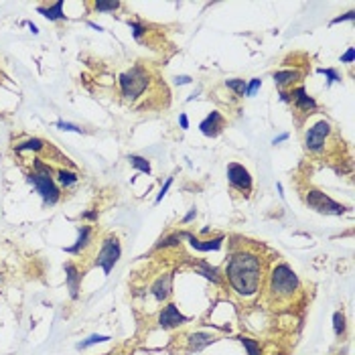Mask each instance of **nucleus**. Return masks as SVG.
<instances>
[{"label":"nucleus","instance_id":"bb28decb","mask_svg":"<svg viewBox=\"0 0 355 355\" xmlns=\"http://www.w3.org/2000/svg\"><path fill=\"white\" fill-rule=\"evenodd\" d=\"M333 329H335V335H337V337L345 335L347 323H345V315H343L341 311H337V313L333 315Z\"/></svg>","mask_w":355,"mask_h":355},{"label":"nucleus","instance_id":"58836bf2","mask_svg":"<svg viewBox=\"0 0 355 355\" xmlns=\"http://www.w3.org/2000/svg\"><path fill=\"white\" fill-rule=\"evenodd\" d=\"M82 217H84V220H89V221H96V220H98V209H94V211H85Z\"/></svg>","mask_w":355,"mask_h":355},{"label":"nucleus","instance_id":"e433bc0d","mask_svg":"<svg viewBox=\"0 0 355 355\" xmlns=\"http://www.w3.org/2000/svg\"><path fill=\"white\" fill-rule=\"evenodd\" d=\"M175 84L177 85H187V84H191V77L189 75H177L175 77Z\"/></svg>","mask_w":355,"mask_h":355},{"label":"nucleus","instance_id":"9b49d317","mask_svg":"<svg viewBox=\"0 0 355 355\" xmlns=\"http://www.w3.org/2000/svg\"><path fill=\"white\" fill-rule=\"evenodd\" d=\"M181 237L189 239L191 248L197 250V252H215V250H220L223 246V236H217V237H211V239H199L189 232H181Z\"/></svg>","mask_w":355,"mask_h":355},{"label":"nucleus","instance_id":"c85d7f7f","mask_svg":"<svg viewBox=\"0 0 355 355\" xmlns=\"http://www.w3.org/2000/svg\"><path fill=\"white\" fill-rule=\"evenodd\" d=\"M239 343L244 345V349L248 351V355H260V343L256 339L250 337H239Z\"/></svg>","mask_w":355,"mask_h":355},{"label":"nucleus","instance_id":"a19ab883","mask_svg":"<svg viewBox=\"0 0 355 355\" xmlns=\"http://www.w3.org/2000/svg\"><path fill=\"white\" fill-rule=\"evenodd\" d=\"M280 100L284 101V104H290V96H288V91H284V89H280Z\"/></svg>","mask_w":355,"mask_h":355},{"label":"nucleus","instance_id":"5701e85b","mask_svg":"<svg viewBox=\"0 0 355 355\" xmlns=\"http://www.w3.org/2000/svg\"><path fill=\"white\" fill-rule=\"evenodd\" d=\"M225 87L227 89H232L236 96H239V98H244L246 96V79H225Z\"/></svg>","mask_w":355,"mask_h":355},{"label":"nucleus","instance_id":"37998d69","mask_svg":"<svg viewBox=\"0 0 355 355\" xmlns=\"http://www.w3.org/2000/svg\"><path fill=\"white\" fill-rule=\"evenodd\" d=\"M87 25H89L91 29H96V31H104V29H101L100 25H96V22H87Z\"/></svg>","mask_w":355,"mask_h":355},{"label":"nucleus","instance_id":"6ab92c4d","mask_svg":"<svg viewBox=\"0 0 355 355\" xmlns=\"http://www.w3.org/2000/svg\"><path fill=\"white\" fill-rule=\"evenodd\" d=\"M195 270L197 274H201V276H205L207 280H211L213 284H220L221 278H220V270H217L215 266H209L207 262H197L195 264Z\"/></svg>","mask_w":355,"mask_h":355},{"label":"nucleus","instance_id":"4c0bfd02","mask_svg":"<svg viewBox=\"0 0 355 355\" xmlns=\"http://www.w3.org/2000/svg\"><path fill=\"white\" fill-rule=\"evenodd\" d=\"M179 124H181L183 130L189 128V118H187V114H179Z\"/></svg>","mask_w":355,"mask_h":355},{"label":"nucleus","instance_id":"7c9ffc66","mask_svg":"<svg viewBox=\"0 0 355 355\" xmlns=\"http://www.w3.org/2000/svg\"><path fill=\"white\" fill-rule=\"evenodd\" d=\"M55 126H57L59 130H63V132H77V134H82V132H84L82 126L71 124V122H65V120H57V122H55Z\"/></svg>","mask_w":355,"mask_h":355},{"label":"nucleus","instance_id":"c756f323","mask_svg":"<svg viewBox=\"0 0 355 355\" xmlns=\"http://www.w3.org/2000/svg\"><path fill=\"white\" fill-rule=\"evenodd\" d=\"M128 27L132 31V37L136 41H140L144 35H146V25H142V22H136V20H128Z\"/></svg>","mask_w":355,"mask_h":355},{"label":"nucleus","instance_id":"f03ea898","mask_svg":"<svg viewBox=\"0 0 355 355\" xmlns=\"http://www.w3.org/2000/svg\"><path fill=\"white\" fill-rule=\"evenodd\" d=\"M299 290H301V280L288 264L280 262L270 270L266 294L272 303H288L294 299Z\"/></svg>","mask_w":355,"mask_h":355},{"label":"nucleus","instance_id":"c03bdc74","mask_svg":"<svg viewBox=\"0 0 355 355\" xmlns=\"http://www.w3.org/2000/svg\"><path fill=\"white\" fill-rule=\"evenodd\" d=\"M0 120H2V116H0Z\"/></svg>","mask_w":355,"mask_h":355},{"label":"nucleus","instance_id":"f3484780","mask_svg":"<svg viewBox=\"0 0 355 355\" xmlns=\"http://www.w3.org/2000/svg\"><path fill=\"white\" fill-rule=\"evenodd\" d=\"M91 227L89 225H79L77 227V239H75V244L73 246H69V248H65V252L67 254H79L84 248H87L89 246V242H91Z\"/></svg>","mask_w":355,"mask_h":355},{"label":"nucleus","instance_id":"a878e982","mask_svg":"<svg viewBox=\"0 0 355 355\" xmlns=\"http://www.w3.org/2000/svg\"><path fill=\"white\" fill-rule=\"evenodd\" d=\"M317 71H319L321 75H325V79H327V87H331L335 82H341V75H339L337 69H331V67H319Z\"/></svg>","mask_w":355,"mask_h":355},{"label":"nucleus","instance_id":"aec40b11","mask_svg":"<svg viewBox=\"0 0 355 355\" xmlns=\"http://www.w3.org/2000/svg\"><path fill=\"white\" fill-rule=\"evenodd\" d=\"M45 148V140L41 138H27L17 144V152L22 154V152H39Z\"/></svg>","mask_w":355,"mask_h":355},{"label":"nucleus","instance_id":"1a4fd4ad","mask_svg":"<svg viewBox=\"0 0 355 355\" xmlns=\"http://www.w3.org/2000/svg\"><path fill=\"white\" fill-rule=\"evenodd\" d=\"M187 321H189V317L183 315L179 311V306L173 304V303H169L167 306H163V311L158 313V325L163 329H177L181 325H185Z\"/></svg>","mask_w":355,"mask_h":355},{"label":"nucleus","instance_id":"423d86ee","mask_svg":"<svg viewBox=\"0 0 355 355\" xmlns=\"http://www.w3.org/2000/svg\"><path fill=\"white\" fill-rule=\"evenodd\" d=\"M304 203L313 211L323 213V215H343V213H345V209H347L345 205L333 201L327 195V193L319 191V189H308L306 195H304Z\"/></svg>","mask_w":355,"mask_h":355},{"label":"nucleus","instance_id":"39448f33","mask_svg":"<svg viewBox=\"0 0 355 355\" xmlns=\"http://www.w3.org/2000/svg\"><path fill=\"white\" fill-rule=\"evenodd\" d=\"M333 136V126L327 120H319L304 132V148L311 154H323L329 146V140Z\"/></svg>","mask_w":355,"mask_h":355},{"label":"nucleus","instance_id":"393cba45","mask_svg":"<svg viewBox=\"0 0 355 355\" xmlns=\"http://www.w3.org/2000/svg\"><path fill=\"white\" fill-rule=\"evenodd\" d=\"M181 232H177V234H170V236H167V237H163L160 242L156 244V250H165V248H173V246H179L181 244Z\"/></svg>","mask_w":355,"mask_h":355},{"label":"nucleus","instance_id":"4468645a","mask_svg":"<svg viewBox=\"0 0 355 355\" xmlns=\"http://www.w3.org/2000/svg\"><path fill=\"white\" fill-rule=\"evenodd\" d=\"M217 341V337L215 335H211V333H203V331H199V333H191L189 337H187V347H189V351H203L207 345H213V343Z\"/></svg>","mask_w":355,"mask_h":355},{"label":"nucleus","instance_id":"cd10ccee","mask_svg":"<svg viewBox=\"0 0 355 355\" xmlns=\"http://www.w3.org/2000/svg\"><path fill=\"white\" fill-rule=\"evenodd\" d=\"M104 341H110V337L108 335H98V333H94V335H89L85 341L77 343V349H87L91 345H96V343H104Z\"/></svg>","mask_w":355,"mask_h":355},{"label":"nucleus","instance_id":"f257e3e1","mask_svg":"<svg viewBox=\"0 0 355 355\" xmlns=\"http://www.w3.org/2000/svg\"><path fill=\"white\" fill-rule=\"evenodd\" d=\"M225 278L232 290L239 296H254L264 282V262L262 256L250 250H239L227 260L225 264Z\"/></svg>","mask_w":355,"mask_h":355},{"label":"nucleus","instance_id":"72a5a7b5","mask_svg":"<svg viewBox=\"0 0 355 355\" xmlns=\"http://www.w3.org/2000/svg\"><path fill=\"white\" fill-rule=\"evenodd\" d=\"M353 18H355V13H353V10H349V13H345V15H341V17H337V18L331 20V27H333V25H339V22H345V20H353Z\"/></svg>","mask_w":355,"mask_h":355},{"label":"nucleus","instance_id":"f704fd0d","mask_svg":"<svg viewBox=\"0 0 355 355\" xmlns=\"http://www.w3.org/2000/svg\"><path fill=\"white\" fill-rule=\"evenodd\" d=\"M353 57H355V49L349 47L345 53L341 55V63H349V65H351V63H353Z\"/></svg>","mask_w":355,"mask_h":355},{"label":"nucleus","instance_id":"20e7f679","mask_svg":"<svg viewBox=\"0 0 355 355\" xmlns=\"http://www.w3.org/2000/svg\"><path fill=\"white\" fill-rule=\"evenodd\" d=\"M148 85H151V75H148V71L144 69V67H132V69H128L126 73L120 75V91H122V98L126 101H130V104H134L136 100H138L144 91L148 89Z\"/></svg>","mask_w":355,"mask_h":355},{"label":"nucleus","instance_id":"ea45409f","mask_svg":"<svg viewBox=\"0 0 355 355\" xmlns=\"http://www.w3.org/2000/svg\"><path fill=\"white\" fill-rule=\"evenodd\" d=\"M284 140H288V134H286V132H284V134H280V136H276V138L272 140V144L276 146V144H280V142H284Z\"/></svg>","mask_w":355,"mask_h":355},{"label":"nucleus","instance_id":"c9c22d12","mask_svg":"<svg viewBox=\"0 0 355 355\" xmlns=\"http://www.w3.org/2000/svg\"><path fill=\"white\" fill-rule=\"evenodd\" d=\"M195 217H197V209L193 207V209H189V213H187V215L181 220V223H191L193 220H195Z\"/></svg>","mask_w":355,"mask_h":355},{"label":"nucleus","instance_id":"6e6552de","mask_svg":"<svg viewBox=\"0 0 355 355\" xmlns=\"http://www.w3.org/2000/svg\"><path fill=\"white\" fill-rule=\"evenodd\" d=\"M225 175H227V183L236 189V191H239V193H244V195H250L252 193V175H250V170L244 167V165H239V163H230L227 165V170H225Z\"/></svg>","mask_w":355,"mask_h":355},{"label":"nucleus","instance_id":"4be33fe9","mask_svg":"<svg viewBox=\"0 0 355 355\" xmlns=\"http://www.w3.org/2000/svg\"><path fill=\"white\" fill-rule=\"evenodd\" d=\"M128 160L130 165L138 170V173H144V175H151V163L144 158V156H138V154H128Z\"/></svg>","mask_w":355,"mask_h":355},{"label":"nucleus","instance_id":"7ed1b4c3","mask_svg":"<svg viewBox=\"0 0 355 355\" xmlns=\"http://www.w3.org/2000/svg\"><path fill=\"white\" fill-rule=\"evenodd\" d=\"M27 183L35 187V191L43 199L45 207H53L61 197V191L57 187V181L53 177V169L49 165H45L41 158L33 160V170L27 175Z\"/></svg>","mask_w":355,"mask_h":355},{"label":"nucleus","instance_id":"0eeeda50","mask_svg":"<svg viewBox=\"0 0 355 355\" xmlns=\"http://www.w3.org/2000/svg\"><path fill=\"white\" fill-rule=\"evenodd\" d=\"M122 256V248H120V239L116 236H108L104 237L101 242V248L98 252V258H96V266H100L104 270V274H108L114 270V266L118 264V260Z\"/></svg>","mask_w":355,"mask_h":355},{"label":"nucleus","instance_id":"b1692460","mask_svg":"<svg viewBox=\"0 0 355 355\" xmlns=\"http://www.w3.org/2000/svg\"><path fill=\"white\" fill-rule=\"evenodd\" d=\"M94 8L98 13H114V10L120 8V2H116V0H96Z\"/></svg>","mask_w":355,"mask_h":355},{"label":"nucleus","instance_id":"473e14b6","mask_svg":"<svg viewBox=\"0 0 355 355\" xmlns=\"http://www.w3.org/2000/svg\"><path fill=\"white\" fill-rule=\"evenodd\" d=\"M170 185H173V177H169V179H167V181H165V185H163V189H160V193H158V195H156V201H154V203H156V205H158V203H160V201H163V199H165V197H167V193H169V189H170Z\"/></svg>","mask_w":355,"mask_h":355},{"label":"nucleus","instance_id":"f8f14e48","mask_svg":"<svg viewBox=\"0 0 355 355\" xmlns=\"http://www.w3.org/2000/svg\"><path fill=\"white\" fill-rule=\"evenodd\" d=\"M223 126H225V118L220 112H211L209 116L199 124V130L203 136H207V138H215V136H220V132L223 130Z\"/></svg>","mask_w":355,"mask_h":355},{"label":"nucleus","instance_id":"9d476101","mask_svg":"<svg viewBox=\"0 0 355 355\" xmlns=\"http://www.w3.org/2000/svg\"><path fill=\"white\" fill-rule=\"evenodd\" d=\"M288 96H290V104L299 110V112H303V114H315L317 112V101H315V98H311L306 94V89L303 87V85H299V87H294L292 91H288Z\"/></svg>","mask_w":355,"mask_h":355},{"label":"nucleus","instance_id":"2f4dec72","mask_svg":"<svg viewBox=\"0 0 355 355\" xmlns=\"http://www.w3.org/2000/svg\"><path fill=\"white\" fill-rule=\"evenodd\" d=\"M260 85H262V79H260V77H254L250 84H246V96H248V98H254L256 91L260 89Z\"/></svg>","mask_w":355,"mask_h":355},{"label":"nucleus","instance_id":"a211bd4d","mask_svg":"<svg viewBox=\"0 0 355 355\" xmlns=\"http://www.w3.org/2000/svg\"><path fill=\"white\" fill-rule=\"evenodd\" d=\"M39 15H43L47 20H65V13H63V0H57V2L49 4V6H39Z\"/></svg>","mask_w":355,"mask_h":355},{"label":"nucleus","instance_id":"dca6fc26","mask_svg":"<svg viewBox=\"0 0 355 355\" xmlns=\"http://www.w3.org/2000/svg\"><path fill=\"white\" fill-rule=\"evenodd\" d=\"M301 79H303V71H299V69H280V71L274 73V84L278 85V89L294 85L296 82H301Z\"/></svg>","mask_w":355,"mask_h":355},{"label":"nucleus","instance_id":"79ce46f5","mask_svg":"<svg viewBox=\"0 0 355 355\" xmlns=\"http://www.w3.org/2000/svg\"><path fill=\"white\" fill-rule=\"evenodd\" d=\"M27 27L31 29V33H33V35H37V33H39V29H37V25H35V22H31V20H29V22H27Z\"/></svg>","mask_w":355,"mask_h":355},{"label":"nucleus","instance_id":"2eb2a0df","mask_svg":"<svg viewBox=\"0 0 355 355\" xmlns=\"http://www.w3.org/2000/svg\"><path fill=\"white\" fill-rule=\"evenodd\" d=\"M170 282H173V274H163V276H158L156 282L152 284V296L158 301V303H165L170 294Z\"/></svg>","mask_w":355,"mask_h":355},{"label":"nucleus","instance_id":"ddd939ff","mask_svg":"<svg viewBox=\"0 0 355 355\" xmlns=\"http://www.w3.org/2000/svg\"><path fill=\"white\" fill-rule=\"evenodd\" d=\"M65 282H67V288H69V296L71 299H77L79 286H82V272H79L77 266L71 264V262L65 264Z\"/></svg>","mask_w":355,"mask_h":355},{"label":"nucleus","instance_id":"412c9836","mask_svg":"<svg viewBox=\"0 0 355 355\" xmlns=\"http://www.w3.org/2000/svg\"><path fill=\"white\" fill-rule=\"evenodd\" d=\"M55 181L59 183L61 187H73L75 183L79 181V177H77V173H71V170H65V169H59L55 173Z\"/></svg>","mask_w":355,"mask_h":355}]
</instances>
